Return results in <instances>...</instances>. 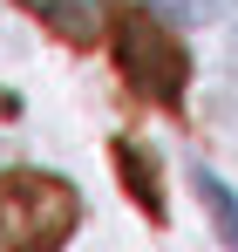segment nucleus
I'll use <instances>...</instances> for the list:
<instances>
[{"mask_svg": "<svg viewBox=\"0 0 238 252\" xmlns=\"http://www.w3.org/2000/svg\"><path fill=\"white\" fill-rule=\"evenodd\" d=\"M109 41H116V68L136 95H150L163 109H184V82H191V55L163 28L150 7H116L109 14Z\"/></svg>", "mask_w": 238, "mask_h": 252, "instance_id": "obj_1", "label": "nucleus"}, {"mask_svg": "<svg viewBox=\"0 0 238 252\" xmlns=\"http://www.w3.org/2000/svg\"><path fill=\"white\" fill-rule=\"evenodd\" d=\"M82 225V198L55 170H0V239L21 252H48Z\"/></svg>", "mask_w": 238, "mask_h": 252, "instance_id": "obj_2", "label": "nucleus"}, {"mask_svg": "<svg viewBox=\"0 0 238 252\" xmlns=\"http://www.w3.org/2000/svg\"><path fill=\"white\" fill-rule=\"evenodd\" d=\"M14 7H28L41 28L61 34L68 48H95L102 28H109V0H14Z\"/></svg>", "mask_w": 238, "mask_h": 252, "instance_id": "obj_3", "label": "nucleus"}, {"mask_svg": "<svg viewBox=\"0 0 238 252\" xmlns=\"http://www.w3.org/2000/svg\"><path fill=\"white\" fill-rule=\"evenodd\" d=\"M116 170H122V184H129V198H136V211H143L150 225H163V177H157V157H150L143 143L122 136V143H116Z\"/></svg>", "mask_w": 238, "mask_h": 252, "instance_id": "obj_4", "label": "nucleus"}, {"mask_svg": "<svg viewBox=\"0 0 238 252\" xmlns=\"http://www.w3.org/2000/svg\"><path fill=\"white\" fill-rule=\"evenodd\" d=\"M198 198L211 205V218H218V232H225V246H238V198L211 177V170H198Z\"/></svg>", "mask_w": 238, "mask_h": 252, "instance_id": "obj_5", "label": "nucleus"}]
</instances>
